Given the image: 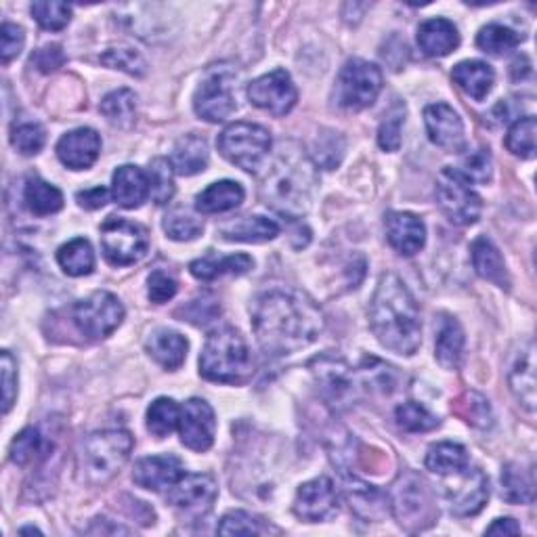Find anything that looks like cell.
Listing matches in <instances>:
<instances>
[{
    "label": "cell",
    "instance_id": "6da1fadb",
    "mask_svg": "<svg viewBox=\"0 0 537 537\" xmlns=\"http://www.w3.org/2000/svg\"><path fill=\"white\" fill-rule=\"evenodd\" d=\"M324 328V311L303 290H269L252 305L254 336L261 349L271 357H284L307 349L321 336Z\"/></svg>",
    "mask_w": 537,
    "mask_h": 537
},
{
    "label": "cell",
    "instance_id": "7a4b0ae2",
    "mask_svg": "<svg viewBox=\"0 0 537 537\" xmlns=\"http://www.w3.org/2000/svg\"><path fill=\"white\" fill-rule=\"evenodd\" d=\"M370 324L380 345L410 357L420 349L422 324L416 298L393 273L380 277L370 305Z\"/></svg>",
    "mask_w": 537,
    "mask_h": 537
},
{
    "label": "cell",
    "instance_id": "3957f363",
    "mask_svg": "<svg viewBox=\"0 0 537 537\" xmlns=\"http://www.w3.org/2000/svg\"><path fill=\"white\" fill-rule=\"evenodd\" d=\"M317 187L315 162L298 143H284L267 170L261 193L267 206L288 219H300L311 208Z\"/></svg>",
    "mask_w": 537,
    "mask_h": 537
},
{
    "label": "cell",
    "instance_id": "277c9868",
    "mask_svg": "<svg viewBox=\"0 0 537 537\" xmlns=\"http://www.w3.org/2000/svg\"><path fill=\"white\" fill-rule=\"evenodd\" d=\"M252 355L244 336L233 328L210 332L202 357L200 374L210 382L242 384L252 374Z\"/></svg>",
    "mask_w": 537,
    "mask_h": 537
},
{
    "label": "cell",
    "instance_id": "5b68a950",
    "mask_svg": "<svg viewBox=\"0 0 537 537\" xmlns=\"http://www.w3.org/2000/svg\"><path fill=\"white\" fill-rule=\"evenodd\" d=\"M133 445L135 441L126 431H99L89 435L80 451L82 479L91 485L107 483L131 458Z\"/></svg>",
    "mask_w": 537,
    "mask_h": 537
},
{
    "label": "cell",
    "instance_id": "8992f818",
    "mask_svg": "<svg viewBox=\"0 0 537 537\" xmlns=\"http://www.w3.org/2000/svg\"><path fill=\"white\" fill-rule=\"evenodd\" d=\"M389 502L395 519L407 531H424L439 517L431 489L416 472H403L389 493Z\"/></svg>",
    "mask_w": 537,
    "mask_h": 537
},
{
    "label": "cell",
    "instance_id": "52a82bcc",
    "mask_svg": "<svg viewBox=\"0 0 537 537\" xmlns=\"http://www.w3.org/2000/svg\"><path fill=\"white\" fill-rule=\"evenodd\" d=\"M219 149L231 164L256 173L271 152V135L259 124L235 122L221 133Z\"/></svg>",
    "mask_w": 537,
    "mask_h": 537
},
{
    "label": "cell",
    "instance_id": "ba28073f",
    "mask_svg": "<svg viewBox=\"0 0 537 537\" xmlns=\"http://www.w3.org/2000/svg\"><path fill=\"white\" fill-rule=\"evenodd\" d=\"M435 193L441 212L454 225L468 227L479 221L483 204L462 170L443 168L437 177Z\"/></svg>",
    "mask_w": 537,
    "mask_h": 537
},
{
    "label": "cell",
    "instance_id": "9c48e42d",
    "mask_svg": "<svg viewBox=\"0 0 537 537\" xmlns=\"http://www.w3.org/2000/svg\"><path fill=\"white\" fill-rule=\"evenodd\" d=\"M101 248L110 265H135L149 250V233L139 223L122 217H110L101 225Z\"/></svg>",
    "mask_w": 537,
    "mask_h": 537
},
{
    "label": "cell",
    "instance_id": "30bf717a",
    "mask_svg": "<svg viewBox=\"0 0 537 537\" xmlns=\"http://www.w3.org/2000/svg\"><path fill=\"white\" fill-rule=\"evenodd\" d=\"M309 370L319 384L321 395L336 407L351 405L357 399V395L365 391L359 368L353 370L351 365L338 355L326 353L321 357H315L309 363Z\"/></svg>",
    "mask_w": 537,
    "mask_h": 537
},
{
    "label": "cell",
    "instance_id": "8fae6325",
    "mask_svg": "<svg viewBox=\"0 0 537 537\" xmlns=\"http://www.w3.org/2000/svg\"><path fill=\"white\" fill-rule=\"evenodd\" d=\"M382 91V72L378 66L363 59H351L342 68L336 82V101L345 110H365L374 105Z\"/></svg>",
    "mask_w": 537,
    "mask_h": 537
},
{
    "label": "cell",
    "instance_id": "7c38bea8",
    "mask_svg": "<svg viewBox=\"0 0 537 537\" xmlns=\"http://www.w3.org/2000/svg\"><path fill=\"white\" fill-rule=\"evenodd\" d=\"M72 319L80 334L91 340L112 336L124 319V307L110 292H95L78 300L72 309Z\"/></svg>",
    "mask_w": 537,
    "mask_h": 537
},
{
    "label": "cell",
    "instance_id": "4fadbf2b",
    "mask_svg": "<svg viewBox=\"0 0 537 537\" xmlns=\"http://www.w3.org/2000/svg\"><path fill=\"white\" fill-rule=\"evenodd\" d=\"M443 498L456 517H475L483 510L489 498V481L481 468L470 464L451 477H443Z\"/></svg>",
    "mask_w": 537,
    "mask_h": 537
},
{
    "label": "cell",
    "instance_id": "5bb4252c",
    "mask_svg": "<svg viewBox=\"0 0 537 537\" xmlns=\"http://www.w3.org/2000/svg\"><path fill=\"white\" fill-rule=\"evenodd\" d=\"M193 110L206 122L227 120L238 110V101L233 95V74L225 68L212 70L193 95Z\"/></svg>",
    "mask_w": 537,
    "mask_h": 537
},
{
    "label": "cell",
    "instance_id": "9a60e30c",
    "mask_svg": "<svg viewBox=\"0 0 537 537\" xmlns=\"http://www.w3.org/2000/svg\"><path fill=\"white\" fill-rule=\"evenodd\" d=\"M217 481L210 475H183L168 489L166 500L187 519H200L217 500Z\"/></svg>",
    "mask_w": 537,
    "mask_h": 537
},
{
    "label": "cell",
    "instance_id": "2e32d148",
    "mask_svg": "<svg viewBox=\"0 0 537 537\" xmlns=\"http://www.w3.org/2000/svg\"><path fill=\"white\" fill-rule=\"evenodd\" d=\"M250 101L273 116H286L296 105L298 91L286 70H275L256 78L248 87Z\"/></svg>",
    "mask_w": 537,
    "mask_h": 537
},
{
    "label": "cell",
    "instance_id": "e0dca14e",
    "mask_svg": "<svg viewBox=\"0 0 537 537\" xmlns=\"http://www.w3.org/2000/svg\"><path fill=\"white\" fill-rule=\"evenodd\" d=\"M294 512L298 519L307 523L330 521L338 514V493L328 477H317L309 483H303L296 491Z\"/></svg>",
    "mask_w": 537,
    "mask_h": 537
},
{
    "label": "cell",
    "instance_id": "ac0fdd59",
    "mask_svg": "<svg viewBox=\"0 0 537 537\" xmlns=\"http://www.w3.org/2000/svg\"><path fill=\"white\" fill-rule=\"evenodd\" d=\"M179 433L183 445L193 451H206L212 447L214 433H217V418L204 399H189L181 407Z\"/></svg>",
    "mask_w": 537,
    "mask_h": 537
},
{
    "label": "cell",
    "instance_id": "d6986e66",
    "mask_svg": "<svg viewBox=\"0 0 537 537\" xmlns=\"http://www.w3.org/2000/svg\"><path fill=\"white\" fill-rule=\"evenodd\" d=\"M340 475H342V491H345V498L351 504V510H355L357 517L365 521H380L386 517L391 502L384 491H380L372 483H365L363 479L355 477L353 472L340 470Z\"/></svg>",
    "mask_w": 537,
    "mask_h": 537
},
{
    "label": "cell",
    "instance_id": "ffe728a7",
    "mask_svg": "<svg viewBox=\"0 0 537 537\" xmlns=\"http://www.w3.org/2000/svg\"><path fill=\"white\" fill-rule=\"evenodd\" d=\"M424 122L428 137L435 145L447 152H462L464 149V124L454 107L447 103L428 105L424 110Z\"/></svg>",
    "mask_w": 537,
    "mask_h": 537
},
{
    "label": "cell",
    "instance_id": "44dd1931",
    "mask_svg": "<svg viewBox=\"0 0 537 537\" xmlns=\"http://www.w3.org/2000/svg\"><path fill=\"white\" fill-rule=\"evenodd\" d=\"M101 154V139L93 128H76L57 143V156L63 166L72 170L91 168Z\"/></svg>",
    "mask_w": 537,
    "mask_h": 537
},
{
    "label": "cell",
    "instance_id": "7402d4cb",
    "mask_svg": "<svg viewBox=\"0 0 537 537\" xmlns=\"http://www.w3.org/2000/svg\"><path fill=\"white\" fill-rule=\"evenodd\" d=\"M386 238L389 244L403 256L418 254L426 244V227L422 219L412 212H389L386 214Z\"/></svg>",
    "mask_w": 537,
    "mask_h": 537
},
{
    "label": "cell",
    "instance_id": "603a6c76",
    "mask_svg": "<svg viewBox=\"0 0 537 537\" xmlns=\"http://www.w3.org/2000/svg\"><path fill=\"white\" fill-rule=\"evenodd\" d=\"M183 475V462L177 456H152L135 464L133 481L149 491H164L173 487Z\"/></svg>",
    "mask_w": 537,
    "mask_h": 537
},
{
    "label": "cell",
    "instance_id": "cb8c5ba5",
    "mask_svg": "<svg viewBox=\"0 0 537 537\" xmlns=\"http://www.w3.org/2000/svg\"><path fill=\"white\" fill-rule=\"evenodd\" d=\"M418 45L428 57H445L460 45L458 28L443 17L428 19L418 28Z\"/></svg>",
    "mask_w": 537,
    "mask_h": 537
},
{
    "label": "cell",
    "instance_id": "d4e9b609",
    "mask_svg": "<svg viewBox=\"0 0 537 537\" xmlns=\"http://www.w3.org/2000/svg\"><path fill=\"white\" fill-rule=\"evenodd\" d=\"M112 196L122 208H139L149 198V179L139 166H120L112 179Z\"/></svg>",
    "mask_w": 537,
    "mask_h": 537
},
{
    "label": "cell",
    "instance_id": "484cf974",
    "mask_svg": "<svg viewBox=\"0 0 537 537\" xmlns=\"http://www.w3.org/2000/svg\"><path fill=\"white\" fill-rule=\"evenodd\" d=\"M254 267L252 256L248 254H231V256H219L214 252H208L202 259L193 261L189 265L191 275L200 279V282H212V279L223 275H244Z\"/></svg>",
    "mask_w": 537,
    "mask_h": 537
},
{
    "label": "cell",
    "instance_id": "4316f807",
    "mask_svg": "<svg viewBox=\"0 0 537 537\" xmlns=\"http://www.w3.org/2000/svg\"><path fill=\"white\" fill-rule=\"evenodd\" d=\"M470 256H472V267H475V271L483 279H487V282H491V284H496L498 288L510 290V275H508L506 263L502 259L500 250L493 246L491 240L477 238L475 242H472Z\"/></svg>",
    "mask_w": 537,
    "mask_h": 537
},
{
    "label": "cell",
    "instance_id": "83f0119b",
    "mask_svg": "<svg viewBox=\"0 0 537 537\" xmlns=\"http://www.w3.org/2000/svg\"><path fill=\"white\" fill-rule=\"evenodd\" d=\"M208 143L204 137L196 135V133H189L185 137H181L173 149V160H170V164H173L175 173L183 175V177H191V175H198L202 173V170H206L208 166Z\"/></svg>",
    "mask_w": 537,
    "mask_h": 537
},
{
    "label": "cell",
    "instance_id": "f1b7e54d",
    "mask_svg": "<svg viewBox=\"0 0 537 537\" xmlns=\"http://www.w3.org/2000/svg\"><path fill=\"white\" fill-rule=\"evenodd\" d=\"M147 353L152 355L164 370H179L187 357V340L173 330H156L147 338Z\"/></svg>",
    "mask_w": 537,
    "mask_h": 537
},
{
    "label": "cell",
    "instance_id": "f546056e",
    "mask_svg": "<svg viewBox=\"0 0 537 537\" xmlns=\"http://www.w3.org/2000/svg\"><path fill=\"white\" fill-rule=\"evenodd\" d=\"M221 235L229 242L263 244L275 240L279 235V225L265 217H240L221 227Z\"/></svg>",
    "mask_w": 537,
    "mask_h": 537
},
{
    "label": "cell",
    "instance_id": "4dcf8cb0",
    "mask_svg": "<svg viewBox=\"0 0 537 537\" xmlns=\"http://www.w3.org/2000/svg\"><path fill=\"white\" fill-rule=\"evenodd\" d=\"M451 78L458 84V87L475 101H483L491 87L493 80H496V74H493L491 66L483 61H462L451 72Z\"/></svg>",
    "mask_w": 537,
    "mask_h": 537
},
{
    "label": "cell",
    "instance_id": "1f68e13d",
    "mask_svg": "<svg viewBox=\"0 0 537 537\" xmlns=\"http://www.w3.org/2000/svg\"><path fill=\"white\" fill-rule=\"evenodd\" d=\"M464 330L454 317H445L437 332L435 357L445 370H458L464 355Z\"/></svg>",
    "mask_w": 537,
    "mask_h": 537
},
{
    "label": "cell",
    "instance_id": "d6a6232c",
    "mask_svg": "<svg viewBox=\"0 0 537 537\" xmlns=\"http://www.w3.org/2000/svg\"><path fill=\"white\" fill-rule=\"evenodd\" d=\"M244 202V187L235 181H217L196 198V208L204 214H219L238 208Z\"/></svg>",
    "mask_w": 537,
    "mask_h": 537
},
{
    "label": "cell",
    "instance_id": "836d02e7",
    "mask_svg": "<svg viewBox=\"0 0 537 537\" xmlns=\"http://www.w3.org/2000/svg\"><path fill=\"white\" fill-rule=\"evenodd\" d=\"M510 391L517 401L525 407L529 414L535 412V349L529 345L525 353L514 363V368L508 376Z\"/></svg>",
    "mask_w": 537,
    "mask_h": 537
},
{
    "label": "cell",
    "instance_id": "e575fe53",
    "mask_svg": "<svg viewBox=\"0 0 537 537\" xmlns=\"http://www.w3.org/2000/svg\"><path fill=\"white\" fill-rule=\"evenodd\" d=\"M502 498L510 504H531L535 498L533 468L512 462L502 472Z\"/></svg>",
    "mask_w": 537,
    "mask_h": 537
},
{
    "label": "cell",
    "instance_id": "d590c367",
    "mask_svg": "<svg viewBox=\"0 0 537 537\" xmlns=\"http://www.w3.org/2000/svg\"><path fill=\"white\" fill-rule=\"evenodd\" d=\"M468 464L470 462H468L466 449L458 443H449V441L437 443L428 449V454H426V468L439 479L456 475V472L464 470Z\"/></svg>",
    "mask_w": 537,
    "mask_h": 537
},
{
    "label": "cell",
    "instance_id": "8d00e7d4",
    "mask_svg": "<svg viewBox=\"0 0 537 537\" xmlns=\"http://www.w3.org/2000/svg\"><path fill=\"white\" fill-rule=\"evenodd\" d=\"M11 462L17 466H30L47 460L51 454V443L40 435L36 428H24L11 443Z\"/></svg>",
    "mask_w": 537,
    "mask_h": 537
},
{
    "label": "cell",
    "instance_id": "74e56055",
    "mask_svg": "<svg viewBox=\"0 0 537 537\" xmlns=\"http://www.w3.org/2000/svg\"><path fill=\"white\" fill-rule=\"evenodd\" d=\"M24 200L36 217H49L63 208V193L40 177H30L24 189Z\"/></svg>",
    "mask_w": 537,
    "mask_h": 537
},
{
    "label": "cell",
    "instance_id": "f35d334b",
    "mask_svg": "<svg viewBox=\"0 0 537 537\" xmlns=\"http://www.w3.org/2000/svg\"><path fill=\"white\" fill-rule=\"evenodd\" d=\"M99 110L112 126L131 128L137 118V95L131 89L112 91L103 97Z\"/></svg>",
    "mask_w": 537,
    "mask_h": 537
},
{
    "label": "cell",
    "instance_id": "ab89813d",
    "mask_svg": "<svg viewBox=\"0 0 537 537\" xmlns=\"http://www.w3.org/2000/svg\"><path fill=\"white\" fill-rule=\"evenodd\" d=\"M59 267L72 277L89 275L95 269V252L89 240L76 238L68 244H63L57 252Z\"/></svg>",
    "mask_w": 537,
    "mask_h": 537
},
{
    "label": "cell",
    "instance_id": "60d3db41",
    "mask_svg": "<svg viewBox=\"0 0 537 537\" xmlns=\"http://www.w3.org/2000/svg\"><path fill=\"white\" fill-rule=\"evenodd\" d=\"M181 420V407L177 401L160 397L147 410V431L158 439L168 437L175 431Z\"/></svg>",
    "mask_w": 537,
    "mask_h": 537
},
{
    "label": "cell",
    "instance_id": "b9f144b4",
    "mask_svg": "<svg viewBox=\"0 0 537 537\" xmlns=\"http://www.w3.org/2000/svg\"><path fill=\"white\" fill-rule=\"evenodd\" d=\"M456 416H460L464 422L475 428H489L493 424V412L487 397H483L477 391H466L462 393L454 405H451Z\"/></svg>",
    "mask_w": 537,
    "mask_h": 537
},
{
    "label": "cell",
    "instance_id": "7bdbcfd3",
    "mask_svg": "<svg viewBox=\"0 0 537 537\" xmlns=\"http://www.w3.org/2000/svg\"><path fill=\"white\" fill-rule=\"evenodd\" d=\"M149 179V196L158 204L164 206L175 196V168L166 158H154L149 162L147 170Z\"/></svg>",
    "mask_w": 537,
    "mask_h": 537
},
{
    "label": "cell",
    "instance_id": "ee69618b",
    "mask_svg": "<svg viewBox=\"0 0 537 537\" xmlns=\"http://www.w3.org/2000/svg\"><path fill=\"white\" fill-rule=\"evenodd\" d=\"M164 231L170 240L191 242V240H196L198 235H202L204 223L187 208H175L164 217Z\"/></svg>",
    "mask_w": 537,
    "mask_h": 537
},
{
    "label": "cell",
    "instance_id": "f6af8a7d",
    "mask_svg": "<svg viewBox=\"0 0 537 537\" xmlns=\"http://www.w3.org/2000/svg\"><path fill=\"white\" fill-rule=\"evenodd\" d=\"M521 36L502 26V24H489L477 36V47L489 55H506L519 47Z\"/></svg>",
    "mask_w": 537,
    "mask_h": 537
},
{
    "label": "cell",
    "instance_id": "bcb514c9",
    "mask_svg": "<svg viewBox=\"0 0 537 537\" xmlns=\"http://www.w3.org/2000/svg\"><path fill=\"white\" fill-rule=\"evenodd\" d=\"M395 420H397L399 428H403V431H407V433H426V431H433V428L439 426L437 416H433L424 405H420L416 401L401 403L395 410Z\"/></svg>",
    "mask_w": 537,
    "mask_h": 537
},
{
    "label": "cell",
    "instance_id": "7dc6e473",
    "mask_svg": "<svg viewBox=\"0 0 537 537\" xmlns=\"http://www.w3.org/2000/svg\"><path fill=\"white\" fill-rule=\"evenodd\" d=\"M535 128L537 124L533 116L521 118L512 124L506 137V147L514 156L525 158V160L535 158Z\"/></svg>",
    "mask_w": 537,
    "mask_h": 537
},
{
    "label": "cell",
    "instance_id": "c3c4849f",
    "mask_svg": "<svg viewBox=\"0 0 537 537\" xmlns=\"http://www.w3.org/2000/svg\"><path fill=\"white\" fill-rule=\"evenodd\" d=\"M403 122H405V103L397 99L389 107V112L384 114V120H382L380 131H378V143L384 152H397V149L401 147Z\"/></svg>",
    "mask_w": 537,
    "mask_h": 537
},
{
    "label": "cell",
    "instance_id": "681fc988",
    "mask_svg": "<svg viewBox=\"0 0 537 537\" xmlns=\"http://www.w3.org/2000/svg\"><path fill=\"white\" fill-rule=\"evenodd\" d=\"M342 156H345V139L338 133L324 131L321 135H317L313 143V160L317 166L332 170L340 164Z\"/></svg>",
    "mask_w": 537,
    "mask_h": 537
},
{
    "label": "cell",
    "instance_id": "f907efd6",
    "mask_svg": "<svg viewBox=\"0 0 537 537\" xmlns=\"http://www.w3.org/2000/svg\"><path fill=\"white\" fill-rule=\"evenodd\" d=\"M45 141H47L45 128L34 122L19 124L11 133V143L21 156H36L40 149L45 147Z\"/></svg>",
    "mask_w": 537,
    "mask_h": 537
},
{
    "label": "cell",
    "instance_id": "816d5d0a",
    "mask_svg": "<svg viewBox=\"0 0 537 537\" xmlns=\"http://www.w3.org/2000/svg\"><path fill=\"white\" fill-rule=\"evenodd\" d=\"M32 15L40 24V28L57 32L70 24L72 7L66 3H34Z\"/></svg>",
    "mask_w": 537,
    "mask_h": 537
},
{
    "label": "cell",
    "instance_id": "f5cc1de1",
    "mask_svg": "<svg viewBox=\"0 0 537 537\" xmlns=\"http://www.w3.org/2000/svg\"><path fill=\"white\" fill-rule=\"evenodd\" d=\"M101 63L107 68L122 70V72L137 76V78L145 76V72H147L145 59L133 49H110L101 55Z\"/></svg>",
    "mask_w": 537,
    "mask_h": 537
},
{
    "label": "cell",
    "instance_id": "db71d44e",
    "mask_svg": "<svg viewBox=\"0 0 537 537\" xmlns=\"http://www.w3.org/2000/svg\"><path fill=\"white\" fill-rule=\"evenodd\" d=\"M177 315L183 317V321H189L193 326H206L210 321L221 315V305L208 294H202L193 298L187 307H183Z\"/></svg>",
    "mask_w": 537,
    "mask_h": 537
},
{
    "label": "cell",
    "instance_id": "11a10c76",
    "mask_svg": "<svg viewBox=\"0 0 537 537\" xmlns=\"http://www.w3.org/2000/svg\"><path fill=\"white\" fill-rule=\"evenodd\" d=\"M217 531L221 535H259L263 533L261 521L244 510H233L221 519Z\"/></svg>",
    "mask_w": 537,
    "mask_h": 537
},
{
    "label": "cell",
    "instance_id": "9f6ffc18",
    "mask_svg": "<svg viewBox=\"0 0 537 537\" xmlns=\"http://www.w3.org/2000/svg\"><path fill=\"white\" fill-rule=\"evenodd\" d=\"M26 45V34L24 28H19L15 24H3V30H0V61L7 63L13 61L21 51H24Z\"/></svg>",
    "mask_w": 537,
    "mask_h": 537
},
{
    "label": "cell",
    "instance_id": "6f0895ef",
    "mask_svg": "<svg viewBox=\"0 0 537 537\" xmlns=\"http://www.w3.org/2000/svg\"><path fill=\"white\" fill-rule=\"evenodd\" d=\"M177 282L175 277H170L166 271H154L147 279V296L152 303L162 305L166 300L173 298L177 294Z\"/></svg>",
    "mask_w": 537,
    "mask_h": 537
},
{
    "label": "cell",
    "instance_id": "680465c9",
    "mask_svg": "<svg viewBox=\"0 0 537 537\" xmlns=\"http://www.w3.org/2000/svg\"><path fill=\"white\" fill-rule=\"evenodd\" d=\"M0 370H3V412L9 414V410L17 397V363L9 351H3L0 355Z\"/></svg>",
    "mask_w": 537,
    "mask_h": 537
},
{
    "label": "cell",
    "instance_id": "91938a15",
    "mask_svg": "<svg viewBox=\"0 0 537 537\" xmlns=\"http://www.w3.org/2000/svg\"><path fill=\"white\" fill-rule=\"evenodd\" d=\"M464 177L468 181H479L487 183L491 179V156L489 149H477V152H470L464 158Z\"/></svg>",
    "mask_w": 537,
    "mask_h": 537
},
{
    "label": "cell",
    "instance_id": "94428289",
    "mask_svg": "<svg viewBox=\"0 0 537 537\" xmlns=\"http://www.w3.org/2000/svg\"><path fill=\"white\" fill-rule=\"evenodd\" d=\"M32 63L42 74H51L66 63V53H63L59 45H47L32 55Z\"/></svg>",
    "mask_w": 537,
    "mask_h": 537
},
{
    "label": "cell",
    "instance_id": "6125c7cd",
    "mask_svg": "<svg viewBox=\"0 0 537 537\" xmlns=\"http://www.w3.org/2000/svg\"><path fill=\"white\" fill-rule=\"evenodd\" d=\"M78 204L82 208L87 210H97V208H103L107 202H110V191H107L105 187H93V189H87V191H80L76 196Z\"/></svg>",
    "mask_w": 537,
    "mask_h": 537
},
{
    "label": "cell",
    "instance_id": "be15d7a7",
    "mask_svg": "<svg viewBox=\"0 0 537 537\" xmlns=\"http://www.w3.org/2000/svg\"><path fill=\"white\" fill-rule=\"evenodd\" d=\"M487 535H519L521 527L514 519H498L493 521V525L487 527Z\"/></svg>",
    "mask_w": 537,
    "mask_h": 537
},
{
    "label": "cell",
    "instance_id": "e7e4bbea",
    "mask_svg": "<svg viewBox=\"0 0 537 537\" xmlns=\"http://www.w3.org/2000/svg\"><path fill=\"white\" fill-rule=\"evenodd\" d=\"M19 533H40L36 527H24V529H19Z\"/></svg>",
    "mask_w": 537,
    "mask_h": 537
}]
</instances>
